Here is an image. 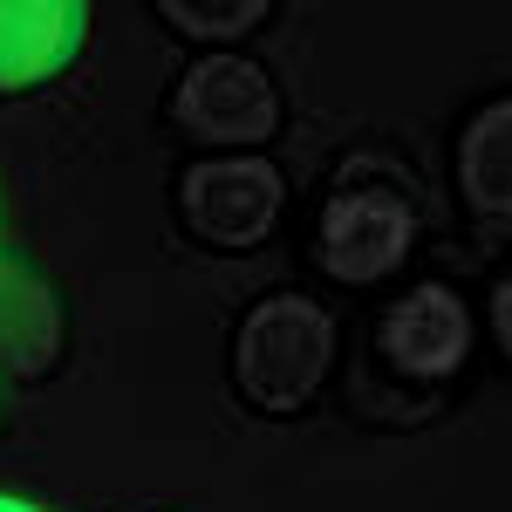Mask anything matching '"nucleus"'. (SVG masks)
<instances>
[{
	"label": "nucleus",
	"mask_w": 512,
	"mask_h": 512,
	"mask_svg": "<svg viewBox=\"0 0 512 512\" xmlns=\"http://www.w3.org/2000/svg\"><path fill=\"white\" fill-rule=\"evenodd\" d=\"M328 362H335V321L308 294H267V301H253L246 321H239V335H233L239 390H246V403H260L274 417L308 410V396L321 390Z\"/></svg>",
	"instance_id": "1"
},
{
	"label": "nucleus",
	"mask_w": 512,
	"mask_h": 512,
	"mask_svg": "<svg viewBox=\"0 0 512 512\" xmlns=\"http://www.w3.org/2000/svg\"><path fill=\"white\" fill-rule=\"evenodd\" d=\"M321 267L335 280H383L410 260L417 246V205L396 178H362L349 164V178L335 185V198L321 205Z\"/></svg>",
	"instance_id": "2"
},
{
	"label": "nucleus",
	"mask_w": 512,
	"mask_h": 512,
	"mask_svg": "<svg viewBox=\"0 0 512 512\" xmlns=\"http://www.w3.org/2000/svg\"><path fill=\"white\" fill-rule=\"evenodd\" d=\"M171 123L198 144H267L280 130L274 76L246 55H198L171 89Z\"/></svg>",
	"instance_id": "3"
},
{
	"label": "nucleus",
	"mask_w": 512,
	"mask_h": 512,
	"mask_svg": "<svg viewBox=\"0 0 512 512\" xmlns=\"http://www.w3.org/2000/svg\"><path fill=\"white\" fill-rule=\"evenodd\" d=\"M178 205H185V226L226 253H246L274 233L280 219V171L267 158H212L192 164L185 185H178Z\"/></svg>",
	"instance_id": "4"
},
{
	"label": "nucleus",
	"mask_w": 512,
	"mask_h": 512,
	"mask_svg": "<svg viewBox=\"0 0 512 512\" xmlns=\"http://www.w3.org/2000/svg\"><path fill=\"white\" fill-rule=\"evenodd\" d=\"M376 349L390 362L396 376H410V383H444L465 349H472V308L451 294V287H410V294H396L383 321H376Z\"/></svg>",
	"instance_id": "5"
},
{
	"label": "nucleus",
	"mask_w": 512,
	"mask_h": 512,
	"mask_svg": "<svg viewBox=\"0 0 512 512\" xmlns=\"http://www.w3.org/2000/svg\"><path fill=\"white\" fill-rule=\"evenodd\" d=\"M89 14L76 0H0V96L55 82L76 62Z\"/></svg>",
	"instance_id": "6"
},
{
	"label": "nucleus",
	"mask_w": 512,
	"mask_h": 512,
	"mask_svg": "<svg viewBox=\"0 0 512 512\" xmlns=\"http://www.w3.org/2000/svg\"><path fill=\"white\" fill-rule=\"evenodd\" d=\"M55 362H62V301H55V287L21 260H0V376L35 383Z\"/></svg>",
	"instance_id": "7"
},
{
	"label": "nucleus",
	"mask_w": 512,
	"mask_h": 512,
	"mask_svg": "<svg viewBox=\"0 0 512 512\" xmlns=\"http://www.w3.org/2000/svg\"><path fill=\"white\" fill-rule=\"evenodd\" d=\"M506 137H512V110L506 103H485L478 123L465 130V151H458L465 198H472V212H485L492 226H506Z\"/></svg>",
	"instance_id": "8"
},
{
	"label": "nucleus",
	"mask_w": 512,
	"mask_h": 512,
	"mask_svg": "<svg viewBox=\"0 0 512 512\" xmlns=\"http://www.w3.org/2000/svg\"><path fill=\"white\" fill-rule=\"evenodd\" d=\"M158 14L178 35H246L267 21L260 0H158Z\"/></svg>",
	"instance_id": "9"
},
{
	"label": "nucleus",
	"mask_w": 512,
	"mask_h": 512,
	"mask_svg": "<svg viewBox=\"0 0 512 512\" xmlns=\"http://www.w3.org/2000/svg\"><path fill=\"white\" fill-rule=\"evenodd\" d=\"M0 512H41V506H28V499H14V492H0Z\"/></svg>",
	"instance_id": "10"
}]
</instances>
